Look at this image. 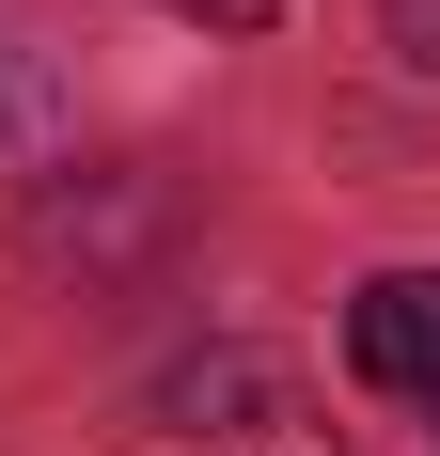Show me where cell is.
<instances>
[{"label": "cell", "instance_id": "cell-1", "mask_svg": "<svg viewBox=\"0 0 440 456\" xmlns=\"http://www.w3.org/2000/svg\"><path fill=\"white\" fill-rule=\"evenodd\" d=\"M346 362L378 394H440V268H378L346 299Z\"/></svg>", "mask_w": 440, "mask_h": 456}, {"label": "cell", "instance_id": "cell-2", "mask_svg": "<svg viewBox=\"0 0 440 456\" xmlns=\"http://www.w3.org/2000/svg\"><path fill=\"white\" fill-rule=\"evenodd\" d=\"M158 425H174V441H267V425H283V378H267L252 346L174 362V378H158Z\"/></svg>", "mask_w": 440, "mask_h": 456}, {"label": "cell", "instance_id": "cell-3", "mask_svg": "<svg viewBox=\"0 0 440 456\" xmlns=\"http://www.w3.org/2000/svg\"><path fill=\"white\" fill-rule=\"evenodd\" d=\"M158 16H189V32H267L283 0H158Z\"/></svg>", "mask_w": 440, "mask_h": 456}, {"label": "cell", "instance_id": "cell-4", "mask_svg": "<svg viewBox=\"0 0 440 456\" xmlns=\"http://www.w3.org/2000/svg\"><path fill=\"white\" fill-rule=\"evenodd\" d=\"M378 16H394V47H409V63L440 79V0H378Z\"/></svg>", "mask_w": 440, "mask_h": 456}]
</instances>
